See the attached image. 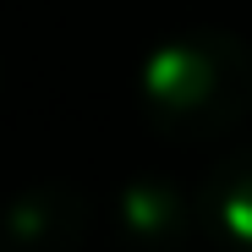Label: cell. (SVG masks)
<instances>
[{
  "label": "cell",
  "instance_id": "cell-1",
  "mask_svg": "<svg viewBox=\"0 0 252 252\" xmlns=\"http://www.w3.org/2000/svg\"><path fill=\"white\" fill-rule=\"evenodd\" d=\"M137 110L164 143H214L252 115V44L230 28H187L148 50Z\"/></svg>",
  "mask_w": 252,
  "mask_h": 252
},
{
  "label": "cell",
  "instance_id": "cell-3",
  "mask_svg": "<svg viewBox=\"0 0 252 252\" xmlns=\"http://www.w3.org/2000/svg\"><path fill=\"white\" fill-rule=\"evenodd\" d=\"M94 203L71 181H33L0 203V241L11 252H82Z\"/></svg>",
  "mask_w": 252,
  "mask_h": 252
},
{
  "label": "cell",
  "instance_id": "cell-5",
  "mask_svg": "<svg viewBox=\"0 0 252 252\" xmlns=\"http://www.w3.org/2000/svg\"><path fill=\"white\" fill-rule=\"evenodd\" d=\"M0 88H6V50H0Z\"/></svg>",
  "mask_w": 252,
  "mask_h": 252
},
{
  "label": "cell",
  "instance_id": "cell-2",
  "mask_svg": "<svg viewBox=\"0 0 252 252\" xmlns=\"http://www.w3.org/2000/svg\"><path fill=\"white\" fill-rule=\"evenodd\" d=\"M110 214L132 252H181L203 236V203L176 176H132L115 192Z\"/></svg>",
  "mask_w": 252,
  "mask_h": 252
},
{
  "label": "cell",
  "instance_id": "cell-6",
  "mask_svg": "<svg viewBox=\"0 0 252 252\" xmlns=\"http://www.w3.org/2000/svg\"><path fill=\"white\" fill-rule=\"evenodd\" d=\"M0 252H11V247H6V241H0Z\"/></svg>",
  "mask_w": 252,
  "mask_h": 252
},
{
  "label": "cell",
  "instance_id": "cell-4",
  "mask_svg": "<svg viewBox=\"0 0 252 252\" xmlns=\"http://www.w3.org/2000/svg\"><path fill=\"white\" fill-rule=\"evenodd\" d=\"M203 236L220 252H252V137L225 148L197 181Z\"/></svg>",
  "mask_w": 252,
  "mask_h": 252
}]
</instances>
